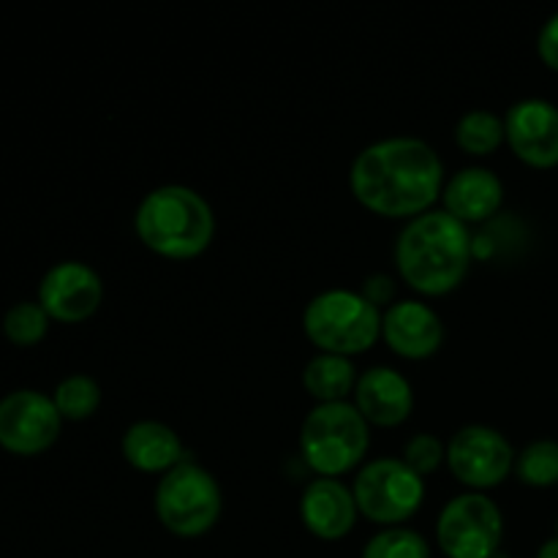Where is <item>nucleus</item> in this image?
<instances>
[{"mask_svg": "<svg viewBox=\"0 0 558 558\" xmlns=\"http://www.w3.org/2000/svg\"><path fill=\"white\" fill-rule=\"evenodd\" d=\"M445 163L417 136H390L363 147L349 169V189L368 213L412 218L434 210L445 191Z\"/></svg>", "mask_w": 558, "mask_h": 558, "instance_id": "f257e3e1", "label": "nucleus"}, {"mask_svg": "<svg viewBox=\"0 0 558 558\" xmlns=\"http://www.w3.org/2000/svg\"><path fill=\"white\" fill-rule=\"evenodd\" d=\"M474 262V234L445 210L412 218L396 240L398 278L423 298H447L466 281Z\"/></svg>", "mask_w": 558, "mask_h": 558, "instance_id": "f03ea898", "label": "nucleus"}, {"mask_svg": "<svg viewBox=\"0 0 558 558\" xmlns=\"http://www.w3.org/2000/svg\"><path fill=\"white\" fill-rule=\"evenodd\" d=\"M134 232L150 254L169 262H189L216 240V213L189 185H158L142 196L134 213Z\"/></svg>", "mask_w": 558, "mask_h": 558, "instance_id": "7ed1b4c3", "label": "nucleus"}, {"mask_svg": "<svg viewBox=\"0 0 558 558\" xmlns=\"http://www.w3.org/2000/svg\"><path fill=\"white\" fill-rule=\"evenodd\" d=\"M371 447V425L357 407L316 403L300 428V456L316 477L341 480L365 461Z\"/></svg>", "mask_w": 558, "mask_h": 558, "instance_id": "20e7f679", "label": "nucleus"}, {"mask_svg": "<svg viewBox=\"0 0 558 558\" xmlns=\"http://www.w3.org/2000/svg\"><path fill=\"white\" fill-rule=\"evenodd\" d=\"M303 332L319 354L352 360L381 338V311L352 289H327L305 305Z\"/></svg>", "mask_w": 558, "mask_h": 558, "instance_id": "39448f33", "label": "nucleus"}, {"mask_svg": "<svg viewBox=\"0 0 558 558\" xmlns=\"http://www.w3.org/2000/svg\"><path fill=\"white\" fill-rule=\"evenodd\" d=\"M153 507L158 523L174 537H205L221 521V485L205 466L183 461L158 480Z\"/></svg>", "mask_w": 558, "mask_h": 558, "instance_id": "423d86ee", "label": "nucleus"}, {"mask_svg": "<svg viewBox=\"0 0 558 558\" xmlns=\"http://www.w3.org/2000/svg\"><path fill=\"white\" fill-rule=\"evenodd\" d=\"M360 515L381 529L403 526L425 501V480L403 458H376L357 472L352 485Z\"/></svg>", "mask_w": 558, "mask_h": 558, "instance_id": "0eeeda50", "label": "nucleus"}, {"mask_svg": "<svg viewBox=\"0 0 558 558\" xmlns=\"http://www.w3.org/2000/svg\"><path fill=\"white\" fill-rule=\"evenodd\" d=\"M505 543V515L485 494L452 496L436 521V545L447 558H494Z\"/></svg>", "mask_w": 558, "mask_h": 558, "instance_id": "6e6552de", "label": "nucleus"}, {"mask_svg": "<svg viewBox=\"0 0 558 558\" xmlns=\"http://www.w3.org/2000/svg\"><path fill=\"white\" fill-rule=\"evenodd\" d=\"M515 447L490 425H466L447 441V469L472 494L494 490L515 472Z\"/></svg>", "mask_w": 558, "mask_h": 558, "instance_id": "1a4fd4ad", "label": "nucleus"}, {"mask_svg": "<svg viewBox=\"0 0 558 558\" xmlns=\"http://www.w3.org/2000/svg\"><path fill=\"white\" fill-rule=\"evenodd\" d=\"M63 417L54 401L36 390H16L0 401V447L14 456H41L58 441Z\"/></svg>", "mask_w": 558, "mask_h": 558, "instance_id": "9d476101", "label": "nucleus"}, {"mask_svg": "<svg viewBox=\"0 0 558 558\" xmlns=\"http://www.w3.org/2000/svg\"><path fill=\"white\" fill-rule=\"evenodd\" d=\"M512 156L532 169L558 167V107L548 98H523L505 114Z\"/></svg>", "mask_w": 558, "mask_h": 558, "instance_id": "9b49d317", "label": "nucleus"}, {"mask_svg": "<svg viewBox=\"0 0 558 558\" xmlns=\"http://www.w3.org/2000/svg\"><path fill=\"white\" fill-rule=\"evenodd\" d=\"M104 300L101 276L85 262H60L38 287V305L49 319L63 325H80L90 319Z\"/></svg>", "mask_w": 558, "mask_h": 558, "instance_id": "f8f14e48", "label": "nucleus"}, {"mask_svg": "<svg viewBox=\"0 0 558 558\" xmlns=\"http://www.w3.org/2000/svg\"><path fill=\"white\" fill-rule=\"evenodd\" d=\"M381 341L403 360L434 357L445 343L441 316L423 300H398L381 314Z\"/></svg>", "mask_w": 558, "mask_h": 558, "instance_id": "ddd939ff", "label": "nucleus"}, {"mask_svg": "<svg viewBox=\"0 0 558 558\" xmlns=\"http://www.w3.org/2000/svg\"><path fill=\"white\" fill-rule=\"evenodd\" d=\"M357 518L360 510L352 488L341 480L316 477L300 496V521L322 543H338L349 537Z\"/></svg>", "mask_w": 558, "mask_h": 558, "instance_id": "4468645a", "label": "nucleus"}, {"mask_svg": "<svg viewBox=\"0 0 558 558\" xmlns=\"http://www.w3.org/2000/svg\"><path fill=\"white\" fill-rule=\"evenodd\" d=\"M352 403L368 425L398 428L414 412V387L401 371L374 365L365 374H360Z\"/></svg>", "mask_w": 558, "mask_h": 558, "instance_id": "2eb2a0df", "label": "nucleus"}, {"mask_svg": "<svg viewBox=\"0 0 558 558\" xmlns=\"http://www.w3.org/2000/svg\"><path fill=\"white\" fill-rule=\"evenodd\" d=\"M441 210L466 227L488 223L505 205V183L488 167H466L450 178L441 191Z\"/></svg>", "mask_w": 558, "mask_h": 558, "instance_id": "dca6fc26", "label": "nucleus"}, {"mask_svg": "<svg viewBox=\"0 0 558 558\" xmlns=\"http://www.w3.org/2000/svg\"><path fill=\"white\" fill-rule=\"evenodd\" d=\"M120 452L131 469L142 474H161V477L183 461H191L185 458L178 430L158 420H140L129 425L120 439Z\"/></svg>", "mask_w": 558, "mask_h": 558, "instance_id": "f3484780", "label": "nucleus"}, {"mask_svg": "<svg viewBox=\"0 0 558 558\" xmlns=\"http://www.w3.org/2000/svg\"><path fill=\"white\" fill-rule=\"evenodd\" d=\"M357 368L349 357L338 354H316L303 368V387L316 403H343L354 396Z\"/></svg>", "mask_w": 558, "mask_h": 558, "instance_id": "a211bd4d", "label": "nucleus"}, {"mask_svg": "<svg viewBox=\"0 0 558 558\" xmlns=\"http://www.w3.org/2000/svg\"><path fill=\"white\" fill-rule=\"evenodd\" d=\"M456 145L472 158H488L507 145L505 118H499L490 109H472L456 123Z\"/></svg>", "mask_w": 558, "mask_h": 558, "instance_id": "6ab92c4d", "label": "nucleus"}, {"mask_svg": "<svg viewBox=\"0 0 558 558\" xmlns=\"http://www.w3.org/2000/svg\"><path fill=\"white\" fill-rule=\"evenodd\" d=\"M518 483L526 488H556L558 485V441L556 439H534L518 452L515 472Z\"/></svg>", "mask_w": 558, "mask_h": 558, "instance_id": "aec40b11", "label": "nucleus"}, {"mask_svg": "<svg viewBox=\"0 0 558 558\" xmlns=\"http://www.w3.org/2000/svg\"><path fill=\"white\" fill-rule=\"evenodd\" d=\"M52 401L60 417L69 420V423H82V420H90L101 407V387L85 374L69 376L54 387Z\"/></svg>", "mask_w": 558, "mask_h": 558, "instance_id": "412c9836", "label": "nucleus"}, {"mask_svg": "<svg viewBox=\"0 0 558 558\" xmlns=\"http://www.w3.org/2000/svg\"><path fill=\"white\" fill-rule=\"evenodd\" d=\"M360 558H430L428 539L407 526L381 529L365 543Z\"/></svg>", "mask_w": 558, "mask_h": 558, "instance_id": "4be33fe9", "label": "nucleus"}, {"mask_svg": "<svg viewBox=\"0 0 558 558\" xmlns=\"http://www.w3.org/2000/svg\"><path fill=\"white\" fill-rule=\"evenodd\" d=\"M47 330L49 314L38 303H16L3 319V332L14 347H36Z\"/></svg>", "mask_w": 558, "mask_h": 558, "instance_id": "5701e85b", "label": "nucleus"}, {"mask_svg": "<svg viewBox=\"0 0 558 558\" xmlns=\"http://www.w3.org/2000/svg\"><path fill=\"white\" fill-rule=\"evenodd\" d=\"M403 463L412 466L420 477H428L436 469H441L447 463V445L441 439H436L434 434H417L403 445Z\"/></svg>", "mask_w": 558, "mask_h": 558, "instance_id": "b1692460", "label": "nucleus"}, {"mask_svg": "<svg viewBox=\"0 0 558 558\" xmlns=\"http://www.w3.org/2000/svg\"><path fill=\"white\" fill-rule=\"evenodd\" d=\"M537 54L539 60H543L545 69L558 74V11L554 16H548V22H545L543 31H539Z\"/></svg>", "mask_w": 558, "mask_h": 558, "instance_id": "393cba45", "label": "nucleus"}, {"mask_svg": "<svg viewBox=\"0 0 558 558\" xmlns=\"http://www.w3.org/2000/svg\"><path fill=\"white\" fill-rule=\"evenodd\" d=\"M360 294L381 311V305H390V300L396 298V281L390 276H385V272H374V276H368L363 281Z\"/></svg>", "mask_w": 558, "mask_h": 558, "instance_id": "a878e982", "label": "nucleus"}, {"mask_svg": "<svg viewBox=\"0 0 558 558\" xmlns=\"http://www.w3.org/2000/svg\"><path fill=\"white\" fill-rule=\"evenodd\" d=\"M537 558H558V537H556V534L548 539V543L539 545Z\"/></svg>", "mask_w": 558, "mask_h": 558, "instance_id": "bb28decb", "label": "nucleus"}, {"mask_svg": "<svg viewBox=\"0 0 558 558\" xmlns=\"http://www.w3.org/2000/svg\"><path fill=\"white\" fill-rule=\"evenodd\" d=\"M494 558H510V556H507V554H505V550H499V554H496Z\"/></svg>", "mask_w": 558, "mask_h": 558, "instance_id": "cd10ccee", "label": "nucleus"}, {"mask_svg": "<svg viewBox=\"0 0 558 558\" xmlns=\"http://www.w3.org/2000/svg\"><path fill=\"white\" fill-rule=\"evenodd\" d=\"M556 537H558V526H556Z\"/></svg>", "mask_w": 558, "mask_h": 558, "instance_id": "c85d7f7f", "label": "nucleus"}]
</instances>
